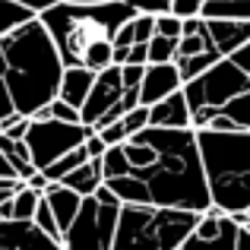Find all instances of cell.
<instances>
[{"instance_id": "obj_1", "label": "cell", "mask_w": 250, "mask_h": 250, "mask_svg": "<svg viewBox=\"0 0 250 250\" xmlns=\"http://www.w3.org/2000/svg\"><path fill=\"white\" fill-rule=\"evenodd\" d=\"M102 184L121 206L206 212L209 193L196 159L193 130L143 127L102 155Z\"/></svg>"}, {"instance_id": "obj_2", "label": "cell", "mask_w": 250, "mask_h": 250, "mask_svg": "<svg viewBox=\"0 0 250 250\" xmlns=\"http://www.w3.org/2000/svg\"><path fill=\"white\" fill-rule=\"evenodd\" d=\"M61 73L63 63L38 16L13 29L10 35H0V80L10 92L16 114L32 117L48 108L51 98H57Z\"/></svg>"}, {"instance_id": "obj_3", "label": "cell", "mask_w": 250, "mask_h": 250, "mask_svg": "<svg viewBox=\"0 0 250 250\" xmlns=\"http://www.w3.org/2000/svg\"><path fill=\"white\" fill-rule=\"evenodd\" d=\"M209 206L222 215L250 212V130H193Z\"/></svg>"}, {"instance_id": "obj_4", "label": "cell", "mask_w": 250, "mask_h": 250, "mask_svg": "<svg viewBox=\"0 0 250 250\" xmlns=\"http://www.w3.org/2000/svg\"><path fill=\"white\" fill-rule=\"evenodd\" d=\"M127 19H133V6H127V0H102L95 6H70L61 0L38 13V22L44 25L63 67H83L89 51L111 44V35Z\"/></svg>"}, {"instance_id": "obj_5", "label": "cell", "mask_w": 250, "mask_h": 250, "mask_svg": "<svg viewBox=\"0 0 250 250\" xmlns=\"http://www.w3.org/2000/svg\"><path fill=\"white\" fill-rule=\"evenodd\" d=\"M196 212L155 206H121L111 250H174L193 231Z\"/></svg>"}, {"instance_id": "obj_6", "label": "cell", "mask_w": 250, "mask_h": 250, "mask_svg": "<svg viewBox=\"0 0 250 250\" xmlns=\"http://www.w3.org/2000/svg\"><path fill=\"white\" fill-rule=\"evenodd\" d=\"M244 92H250V73L241 70L231 57H222L200 76L187 80L181 85V95L190 108V130H200L209 117Z\"/></svg>"}, {"instance_id": "obj_7", "label": "cell", "mask_w": 250, "mask_h": 250, "mask_svg": "<svg viewBox=\"0 0 250 250\" xmlns=\"http://www.w3.org/2000/svg\"><path fill=\"white\" fill-rule=\"evenodd\" d=\"M92 130L83 127V124H63V121H32L29 117V130H25L22 143L29 149V162L35 171H44L51 162H57L63 152L83 146V140L89 136Z\"/></svg>"}, {"instance_id": "obj_8", "label": "cell", "mask_w": 250, "mask_h": 250, "mask_svg": "<svg viewBox=\"0 0 250 250\" xmlns=\"http://www.w3.org/2000/svg\"><path fill=\"white\" fill-rule=\"evenodd\" d=\"M117 209L121 206H104L95 196H83L76 219L61 234V247L63 250H111Z\"/></svg>"}, {"instance_id": "obj_9", "label": "cell", "mask_w": 250, "mask_h": 250, "mask_svg": "<svg viewBox=\"0 0 250 250\" xmlns=\"http://www.w3.org/2000/svg\"><path fill=\"white\" fill-rule=\"evenodd\" d=\"M238 228L241 225H234L231 215L206 209V212H200L193 231L174 250H238Z\"/></svg>"}, {"instance_id": "obj_10", "label": "cell", "mask_w": 250, "mask_h": 250, "mask_svg": "<svg viewBox=\"0 0 250 250\" xmlns=\"http://www.w3.org/2000/svg\"><path fill=\"white\" fill-rule=\"evenodd\" d=\"M121 95H124V85H121V67H114V63H111V67L98 70L95 80H92L89 95H85V102H83V108H80V124L92 130V124H95L98 117H102L104 111H108Z\"/></svg>"}, {"instance_id": "obj_11", "label": "cell", "mask_w": 250, "mask_h": 250, "mask_svg": "<svg viewBox=\"0 0 250 250\" xmlns=\"http://www.w3.org/2000/svg\"><path fill=\"white\" fill-rule=\"evenodd\" d=\"M177 89H181V76H177L174 63H146L143 80L136 85V102L143 108H149V104L162 102L165 95H171Z\"/></svg>"}, {"instance_id": "obj_12", "label": "cell", "mask_w": 250, "mask_h": 250, "mask_svg": "<svg viewBox=\"0 0 250 250\" xmlns=\"http://www.w3.org/2000/svg\"><path fill=\"white\" fill-rule=\"evenodd\" d=\"M0 250H63L61 241H51L32 222L6 219L0 222Z\"/></svg>"}, {"instance_id": "obj_13", "label": "cell", "mask_w": 250, "mask_h": 250, "mask_svg": "<svg viewBox=\"0 0 250 250\" xmlns=\"http://www.w3.org/2000/svg\"><path fill=\"white\" fill-rule=\"evenodd\" d=\"M206 38L219 57H228L231 51L250 44V19H203Z\"/></svg>"}, {"instance_id": "obj_14", "label": "cell", "mask_w": 250, "mask_h": 250, "mask_svg": "<svg viewBox=\"0 0 250 250\" xmlns=\"http://www.w3.org/2000/svg\"><path fill=\"white\" fill-rule=\"evenodd\" d=\"M149 127H159V130H187L190 127V108L184 102L181 89L165 95L162 102L149 104Z\"/></svg>"}, {"instance_id": "obj_15", "label": "cell", "mask_w": 250, "mask_h": 250, "mask_svg": "<svg viewBox=\"0 0 250 250\" xmlns=\"http://www.w3.org/2000/svg\"><path fill=\"white\" fill-rule=\"evenodd\" d=\"M42 200L48 203L51 215H54L57 228H61V234H63V231H67V225L76 219V212H80L83 196H76L73 190H67L63 184H48V187H44V193H42Z\"/></svg>"}, {"instance_id": "obj_16", "label": "cell", "mask_w": 250, "mask_h": 250, "mask_svg": "<svg viewBox=\"0 0 250 250\" xmlns=\"http://www.w3.org/2000/svg\"><path fill=\"white\" fill-rule=\"evenodd\" d=\"M92 80H95V73L85 70V67H63L61 83H57V98L80 111L85 95H89V89H92Z\"/></svg>"}, {"instance_id": "obj_17", "label": "cell", "mask_w": 250, "mask_h": 250, "mask_svg": "<svg viewBox=\"0 0 250 250\" xmlns=\"http://www.w3.org/2000/svg\"><path fill=\"white\" fill-rule=\"evenodd\" d=\"M57 184H63L67 190H73L76 196H92L98 187H102V159H85L76 171H70L63 181H57Z\"/></svg>"}, {"instance_id": "obj_18", "label": "cell", "mask_w": 250, "mask_h": 250, "mask_svg": "<svg viewBox=\"0 0 250 250\" xmlns=\"http://www.w3.org/2000/svg\"><path fill=\"white\" fill-rule=\"evenodd\" d=\"M200 19H250V0H203Z\"/></svg>"}, {"instance_id": "obj_19", "label": "cell", "mask_w": 250, "mask_h": 250, "mask_svg": "<svg viewBox=\"0 0 250 250\" xmlns=\"http://www.w3.org/2000/svg\"><path fill=\"white\" fill-rule=\"evenodd\" d=\"M85 159H89V155H85V146H76V149H70V152H63L57 162H51V165L44 168L42 174L48 177V184H57V181H63V177H67L70 171L80 168Z\"/></svg>"}, {"instance_id": "obj_20", "label": "cell", "mask_w": 250, "mask_h": 250, "mask_svg": "<svg viewBox=\"0 0 250 250\" xmlns=\"http://www.w3.org/2000/svg\"><path fill=\"white\" fill-rule=\"evenodd\" d=\"M215 61H222L215 51H203V54H190V57H177L174 67H177V76H181V85L187 80H193V76H200L203 70H209Z\"/></svg>"}, {"instance_id": "obj_21", "label": "cell", "mask_w": 250, "mask_h": 250, "mask_svg": "<svg viewBox=\"0 0 250 250\" xmlns=\"http://www.w3.org/2000/svg\"><path fill=\"white\" fill-rule=\"evenodd\" d=\"M38 200H42V193H35V190H29V187H19L16 193L10 196V219L32 222V212H35Z\"/></svg>"}, {"instance_id": "obj_22", "label": "cell", "mask_w": 250, "mask_h": 250, "mask_svg": "<svg viewBox=\"0 0 250 250\" xmlns=\"http://www.w3.org/2000/svg\"><path fill=\"white\" fill-rule=\"evenodd\" d=\"M29 19H35L32 10L13 3V0H0V35H10L13 29H19V25L29 22Z\"/></svg>"}, {"instance_id": "obj_23", "label": "cell", "mask_w": 250, "mask_h": 250, "mask_svg": "<svg viewBox=\"0 0 250 250\" xmlns=\"http://www.w3.org/2000/svg\"><path fill=\"white\" fill-rule=\"evenodd\" d=\"M174 54H177V38L152 35L146 42V63H174Z\"/></svg>"}, {"instance_id": "obj_24", "label": "cell", "mask_w": 250, "mask_h": 250, "mask_svg": "<svg viewBox=\"0 0 250 250\" xmlns=\"http://www.w3.org/2000/svg\"><path fill=\"white\" fill-rule=\"evenodd\" d=\"M32 225H35L42 234H48L51 241H61V228H57V222H54V215H51V209H48L44 200H38L35 212H32Z\"/></svg>"}, {"instance_id": "obj_25", "label": "cell", "mask_w": 250, "mask_h": 250, "mask_svg": "<svg viewBox=\"0 0 250 250\" xmlns=\"http://www.w3.org/2000/svg\"><path fill=\"white\" fill-rule=\"evenodd\" d=\"M203 51H212V44H209V38H206V29H203L200 35H181L177 38L174 61L177 57H190V54H203Z\"/></svg>"}, {"instance_id": "obj_26", "label": "cell", "mask_w": 250, "mask_h": 250, "mask_svg": "<svg viewBox=\"0 0 250 250\" xmlns=\"http://www.w3.org/2000/svg\"><path fill=\"white\" fill-rule=\"evenodd\" d=\"M121 127H124V133H127V140L133 133H140L143 127H149V108H143V104L130 108L127 114H121Z\"/></svg>"}, {"instance_id": "obj_27", "label": "cell", "mask_w": 250, "mask_h": 250, "mask_svg": "<svg viewBox=\"0 0 250 250\" xmlns=\"http://www.w3.org/2000/svg\"><path fill=\"white\" fill-rule=\"evenodd\" d=\"M152 29H155V35H162V38H181V19L171 16V13H155Z\"/></svg>"}, {"instance_id": "obj_28", "label": "cell", "mask_w": 250, "mask_h": 250, "mask_svg": "<svg viewBox=\"0 0 250 250\" xmlns=\"http://www.w3.org/2000/svg\"><path fill=\"white\" fill-rule=\"evenodd\" d=\"M130 25H133V44H146L149 38L155 35V29H152V16H149V13H133Z\"/></svg>"}, {"instance_id": "obj_29", "label": "cell", "mask_w": 250, "mask_h": 250, "mask_svg": "<svg viewBox=\"0 0 250 250\" xmlns=\"http://www.w3.org/2000/svg\"><path fill=\"white\" fill-rule=\"evenodd\" d=\"M48 117L51 121H63V124H80V111L70 108L67 102H61V98H51L48 102Z\"/></svg>"}, {"instance_id": "obj_30", "label": "cell", "mask_w": 250, "mask_h": 250, "mask_svg": "<svg viewBox=\"0 0 250 250\" xmlns=\"http://www.w3.org/2000/svg\"><path fill=\"white\" fill-rule=\"evenodd\" d=\"M200 6H203V0H168V13L177 19L200 16Z\"/></svg>"}, {"instance_id": "obj_31", "label": "cell", "mask_w": 250, "mask_h": 250, "mask_svg": "<svg viewBox=\"0 0 250 250\" xmlns=\"http://www.w3.org/2000/svg\"><path fill=\"white\" fill-rule=\"evenodd\" d=\"M98 133V140L104 143V146H121L124 140H127V133H124V127H121V121H114V124H108V127H102V130H95Z\"/></svg>"}, {"instance_id": "obj_32", "label": "cell", "mask_w": 250, "mask_h": 250, "mask_svg": "<svg viewBox=\"0 0 250 250\" xmlns=\"http://www.w3.org/2000/svg\"><path fill=\"white\" fill-rule=\"evenodd\" d=\"M127 6H133V13H168V0H127Z\"/></svg>"}, {"instance_id": "obj_33", "label": "cell", "mask_w": 250, "mask_h": 250, "mask_svg": "<svg viewBox=\"0 0 250 250\" xmlns=\"http://www.w3.org/2000/svg\"><path fill=\"white\" fill-rule=\"evenodd\" d=\"M143 70H146V67L124 63V67H121V85H124V89H136V85H140V80H143Z\"/></svg>"}, {"instance_id": "obj_34", "label": "cell", "mask_w": 250, "mask_h": 250, "mask_svg": "<svg viewBox=\"0 0 250 250\" xmlns=\"http://www.w3.org/2000/svg\"><path fill=\"white\" fill-rule=\"evenodd\" d=\"M83 146H85V155H89V159H102L104 149H108L102 140H98V133H89V136L83 140Z\"/></svg>"}, {"instance_id": "obj_35", "label": "cell", "mask_w": 250, "mask_h": 250, "mask_svg": "<svg viewBox=\"0 0 250 250\" xmlns=\"http://www.w3.org/2000/svg\"><path fill=\"white\" fill-rule=\"evenodd\" d=\"M124 63L146 67V44H130V48H127V61H124Z\"/></svg>"}, {"instance_id": "obj_36", "label": "cell", "mask_w": 250, "mask_h": 250, "mask_svg": "<svg viewBox=\"0 0 250 250\" xmlns=\"http://www.w3.org/2000/svg\"><path fill=\"white\" fill-rule=\"evenodd\" d=\"M22 187L35 190V193H44V187H48V177H44L42 171H32V174H29V177L22 181Z\"/></svg>"}, {"instance_id": "obj_37", "label": "cell", "mask_w": 250, "mask_h": 250, "mask_svg": "<svg viewBox=\"0 0 250 250\" xmlns=\"http://www.w3.org/2000/svg\"><path fill=\"white\" fill-rule=\"evenodd\" d=\"M203 29H206V22H203L200 16H190V19H181V35H200Z\"/></svg>"}, {"instance_id": "obj_38", "label": "cell", "mask_w": 250, "mask_h": 250, "mask_svg": "<svg viewBox=\"0 0 250 250\" xmlns=\"http://www.w3.org/2000/svg\"><path fill=\"white\" fill-rule=\"evenodd\" d=\"M13 3H19V6H25V10H32L38 16V13H44L48 6H54V3H61V0H13Z\"/></svg>"}, {"instance_id": "obj_39", "label": "cell", "mask_w": 250, "mask_h": 250, "mask_svg": "<svg viewBox=\"0 0 250 250\" xmlns=\"http://www.w3.org/2000/svg\"><path fill=\"white\" fill-rule=\"evenodd\" d=\"M228 57H231V61L238 63L241 70H247V73H250V44H244V48H238V51H231Z\"/></svg>"}, {"instance_id": "obj_40", "label": "cell", "mask_w": 250, "mask_h": 250, "mask_svg": "<svg viewBox=\"0 0 250 250\" xmlns=\"http://www.w3.org/2000/svg\"><path fill=\"white\" fill-rule=\"evenodd\" d=\"M92 196H95L98 203H104V206H121V203H117V196L111 193V190L104 187V184H102V187H98V190H95V193H92Z\"/></svg>"}, {"instance_id": "obj_41", "label": "cell", "mask_w": 250, "mask_h": 250, "mask_svg": "<svg viewBox=\"0 0 250 250\" xmlns=\"http://www.w3.org/2000/svg\"><path fill=\"white\" fill-rule=\"evenodd\" d=\"M19 187H22V181H0V200H10Z\"/></svg>"}, {"instance_id": "obj_42", "label": "cell", "mask_w": 250, "mask_h": 250, "mask_svg": "<svg viewBox=\"0 0 250 250\" xmlns=\"http://www.w3.org/2000/svg\"><path fill=\"white\" fill-rule=\"evenodd\" d=\"M0 181H19V177H16V171L10 168V162H6L3 155H0Z\"/></svg>"}, {"instance_id": "obj_43", "label": "cell", "mask_w": 250, "mask_h": 250, "mask_svg": "<svg viewBox=\"0 0 250 250\" xmlns=\"http://www.w3.org/2000/svg\"><path fill=\"white\" fill-rule=\"evenodd\" d=\"M63 3H70V6H95V3H102V0H63Z\"/></svg>"}]
</instances>
